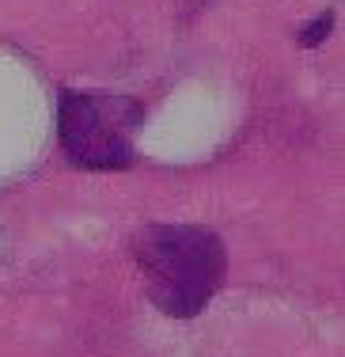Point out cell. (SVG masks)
Returning <instances> with one entry per match:
<instances>
[{
	"label": "cell",
	"mask_w": 345,
	"mask_h": 357,
	"mask_svg": "<svg viewBox=\"0 0 345 357\" xmlns=\"http://www.w3.org/2000/svg\"><path fill=\"white\" fill-rule=\"evenodd\" d=\"M133 259L148 301L171 319L201 316L228 278L224 240L205 225H145L133 236Z\"/></svg>",
	"instance_id": "6da1fadb"
},
{
	"label": "cell",
	"mask_w": 345,
	"mask_h": 357,
	"mask_svg": "<svg viewBox=\"0 0 345 357\" xmlns=\"http://www.w3.org/2000/svg\"><path fill=\"white\" fill-rule=\"evenodd\" d=\"M145 107L114 91L65 88L57 99V137L69 164L83 172H125L137 164V137Z\"/></svg>",
	"instance_id": "7a4b0ae2"
},
{
	"label": "cell",
	"mask_w": 345,
	"mask_h": 357,
	"mask_svg": "<svg viewBox=\"0 0 345 357\" xmlns=\"http://www.w3.org/2000/svg\"><path fill=\"white\" fill-rule=\"evenodd\" d=\"M330 31H334V8H326L323 15H315V20H311L307 27L300 31V46H304V50H315L319 42L330 38Z\"/></svg>",
	"instance_id": "3957f363"
}]
</instances>
